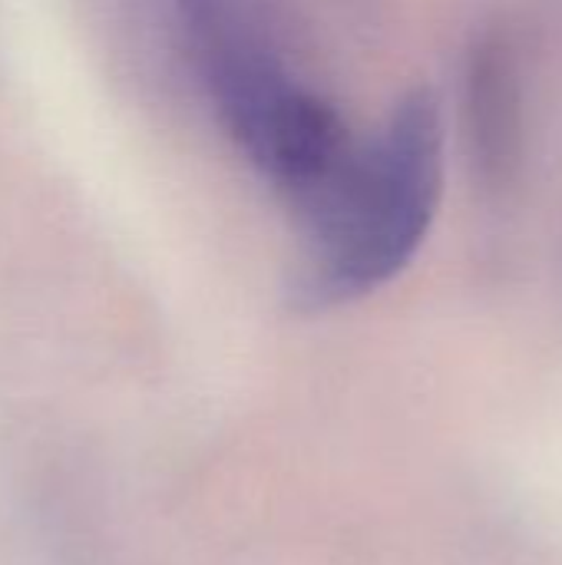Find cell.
I'll return each instance as SVG.
<instances>
[{"label": "cell", "instance_id": "obj_1", "mask_svg": "<svg viewBox=\"0 0 562 565\" xmlns=\"http://www.w3.org/2000/svg\"><path fill=\"white\" fill-rule=\"evenodd\" d=\"M444 192V116L431 89L407 93L381 129L354 142L308 205L311 291L344 301L394 281L421 252Z\"/></svg>", "mask_w": 562, "mask_h": 565}, {"label": "cell", "instance_id": "obj_2", "mask_svg": "<svg viewBox=\"0 0 562 565\" xmlns=\"http://www.w3.org/2000/svg\"><path fill=\"white\" fill-rule=\"evenodd\" d=\"M467 113L474 156L487 182L507 185L520 162V129H523V103H520V70L507 36L490 33L470 53L467 70Z\"/></svg>", "mask_w": 562, "mask_h": 565}]
</instances>
